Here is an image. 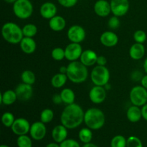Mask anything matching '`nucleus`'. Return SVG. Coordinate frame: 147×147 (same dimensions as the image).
<instances>
[{
  "label": "nucleus",
  "mask_w": 147,
  "mask_h": 147,
  "mask_svg": "<svg viewBox=\"0 0 147 147\" xmlns=\"http://www.w3.org/2000/svg\"><path fill=\"white\" fill-rule=\"evenodd\" d=\"M98 65H101V66H105L107 63V60H106V57L103 55L98 56L97 61H96Z\"/></svg>",
  "instance_id": "nucleus-40"
},
{
  "label": "nucleus",
  "mask_w": 147,
  "mask_h": 147,
  "mask_svg": "<svg viewBox=\"0 0 147 147\" xmlns=\"http://www.w3.org/2000/svg\"><path fill=\"white\" fill-rule=\"evenodd\" d=\"M146 34L143 30H137L134 34V39L136 42L143 44L146 40Z\"/></svg>",
  "instance_id": "nucleus-36"
},
{
  "label": "nucleus",
  "mask_w": 147,
  "mask_h": 147,
  "mask_svg": "<svg viewBox=\"0 0 147 147\" xmlns=\"http://www.w3.org/2000/svg\"><path fill=\"white\" fill-rule=\"evenodd\" d=\"M144 70L145 73L147 74V57L145 59L144 62Z\"/></svg>",
  "instance_id": "nucleus-47"
},
{
  "label": "nucleus",
  "mask_w": 147,
  "mask_h": 147,
  "mask_svg": "<svg viewBox=\"0 0 147 147\" xmlns=\"http://www.w3.org/2000/svg\"><path fill=\"white\" fill-rule=\"evenodd\" d=\"M83 53V49L80 43L71 42L65 48V58L70 62L76 61L80 58Z\"/></svg>",
  "instance_id": "nucleus-11"
},
{
  "label": "nucleus",
  "mask_w": 147,
  "mask_h": 147,
  "mask_svg": "<svg viewBox=\"0 0 147 147\" xmlns=\"http://www.w3.org/2000/svg\"><path fill=\"white\" fill-rule=\"evenodd\" d=\"M126 117L131 123H136L139 121L142 118V109L134 105L130 106L126 112Z\"/></svg>",
  "instance_id": "nucleus-24"
},
{
  "label": "nucleus",
  "mask_w": 147,
  "mask_h": 147,
  "mask_svg": "<svg viewBox=\"0 0 147 147\" xmlns=\"http://www.w3.org/2000/svg\"><path fill=\"white\" fill-rule=\"evenodd\" d=\"M57 7L53 3L47 1L42 4L40 7V12L42 17L47 20H50L57 14Z\"/></svg>",
  "instance_id": "nucleus-17"
},
{
  "label": "nucleus",
  "mask_w": 147,
  "mask_h": 147,
  "mask_svg": "<svg viewBox=\"0 0 147 147\" xmlns=\"http://www.w3.org/2000/svg\"><path fill=\"white\" fill-rule=\"evenodd\" d=\"M14 121H15L14 116L11 112H5L1 116V122L3 125L7 128L11 127Z\"/></svg>",
  "instance_id": "nucleus-31"
},
{
  "label": "nucleus",
  "mask_w": 147,
  "mask_h": 147,
  "mask_svg": "<svg viewBox=\"0 0 147 147\" xmlns=\"http://www.w3.org/2000/svg\"><path fill=\"white\" fill-rule=\"evenodd\" d=\"M90 78L95 86H105L110 79V72L106 66L97 65L90 73Z\"/></svg>",
  "instance_id": "nucleus-6"
},
{
  "label": "nucleus",
  "mask_w": 147,
  "mask_h": 147,
  "mask_svg": "<svg viewBox=\"0 0 147 147\" xmlns=\"http://www.w3.org/2000/svg\"><path fill=\"white\" fill-rule=\"evenodd\" d=\"M66 75L71 82L74 83H81L86 81L88 76L87 67L81 62H70L68 64Z\"/></svg>",
  "instance_id": "nucleus-2"
},
{
  "label": "nucleus",
  "mask_w": 147,
  "mask_h": 147,
  "mask_svg": "<svg viewBox=\"0 0 147 147\" xmlns=\"http://www.w3.org/2000/svg\"><path fill=\"white\" fill-rule=\"evenodd\" d=\"M67 38L71 42L80 43L86 37V30L80 25H73L67 30Z\"/></svg>",
  "instance_id": "nucleus-8"
},
{
  "label": "nucleus",
  "mask_w": 147,
  "mask_h": 147,
  "mask_svg": "<svg viewBox=\"0 0 147 147\" xmlns=\"http://www.w3.org/2000/svg\"><path fill=\"white\" fill-rule=\"evenodd\" d=\"M54 112L50 109H45L40 113V121L44 123H48L53 121Z\"/></svg>",
  "instance_id": "nucleus-30"
},
{
  "label": "nucleus",
  "mask_w": 147,
  "mask_h": 147,
  "mask_svg": "<svg viewBox=\"0 0 147 147\" xmlns=\"http://www.w3.org/2000/svg\"><path fill=\"white\" fill-rule=\"evenodd\" d=\"M85 112L81 106L76 103L67 105L60 116L61 124L67 129H73L78 127L84 121Z\"/></svg>",
  "instance_id": "nucleus-1"
},
{
  "label": "nucleus",
  "mask_w": 147,
  "mask_h": 147,
  "mask_svg": "<svg viewBox=\"0 0 147 147\" xmlns=\"http://www.w3.org/2000/svg\"><path fill=\"white\" fill-rule=\"evenodd\" d=\"M129 98L133 105L136 106H144L147 103V90L142 86H136L131 90Z\"/></svg>",
  "instance_id": "nucleus-7"
},
{
  "label": "nucleus",
  "mask_w": 147,
  "mask_h": 147,
  "mask_svg": "<svg viewBox=\"0 0 147 147\" xmlns=\"http://www.w3.org/2000/svg\"><path fill=\"white\" fill-rule=\"evenodd\" d=\"M100 43L107 47L116 46L119 42V37L117 34L111 31H106L101 34L100 37Z\"/></svg>",
  "instance_id": "nucleus-15"
},
{
  "label": "nucleus",
  "mask_w": 147,
  "mask_h": 147,
  "mask_svg": "<svg viewBox=\"0 0 147 147\" xmlns=\"http://www.w3.org/2000/svg\"><path fill=\"white\" fill-rule=\"evenodd\" d=\"M1 35L5 41L13 45L20 43L24 37L22 28L11 22L3 24L1 27Z\"/></svg>",
  "instance_id": "nucleus-4"
},
{
  "label": "nucleus",
  "mask_w": 147,
  "mask_h": 147,
  "mask_svg": "<svg viewBox=\"0 0 147 147\" xmlns=\"http://www.w3.org/2000/svg\"><path fill=\"white\" fill-rule=\"evenodd\" d=\"M110 4L111 12L119 17L124 16L129 9V0H111Z\"/></svg>",
  "instance_id": "nucleus-9"
},
{
  "label": "nucleus",
  "mask_w": 147,
  "mask_h": 147,
  "mask_svg": "<svg viewBox=\"0 0 147 147\" xmlns=\"http://www.w3.org/2000/svg\"><path fill=\"white\" fill-rule=\"evenodd\" d=\"M24 37H33L37 34V27L33 24H27L22 28Z\"/></svg>",
  "instance_id": "nucleus-29"
},
{
  "label": "nucleus",
  "mask_w": 147,
  "mask_h": 147,
  "mask_svg": "<svg viewBox=\"0 0 147 147\" xmlns=\"http://www.w3.org/2000/svg\"><path fill=\"white\" fill-rule=\"evenodd\" d=\"M53 101L55 104L59 105L61 103H63V100L60 94H55L53 97Z\"/></svg>",
  "instance_id": "nucleus-41"
},
{
  "label": "nucleus",
  "mask_w": 147,
  "mask_h": 147,
  "mask_svg": "<svg viewBox=\"0 0 147 147\" xmlns=\"http://www.w3.org/2000/svg\"><path fill=\"white\" fill-rule=\"evenodd\" d=\"M52 57L55 60L57 61H60L65 58V49L61 48V47H55L52 50L51 53Z\"/></svg>",
  "instance_id": "nucleus-34"
},
{
  "label": "nucleus",
  "mask_w": 147,
  "mask_h": 147,
  "mask_svg": "<svg viewBox=\"0 0 147 147\" xmlns=\"http://www.w3.org/2000/svg\"><path fill=\"white\" fill-rule=\"evenodd\" d=\"M106 90L104 86H95L89 92V98L96 104L102 103L106 98Z\"/></svg>",
  "instance_id": "nucleus-14"
},
{
  "label": "nucleus",
  "mask_w": 147,
  "mask_h": 147,
  "mask_svg": "<svg viewBox=\"0 0 147 147\" xmlns=\"http://www.w3.org/2000/svg\"><path fill=\"white\" fill-rule=\"evenodd\" d=\"M58 143H50L46 146V147H60V145L57 144Z\"/></svg>",
  "instance_id": "nucleus-45"
},
{
  "label": "nucleus",
  "mask_w": 147,
  "mask_h": 147,
  "mask_svg": "<svg viewBox=\"0 0 147 147\" xmlns=\"http://www.w3.org/2000/svg\"><path fill=\"white\" fill-rule=\"evenodd\" d=\"M30 122L24 118H18L15 119L11 129L13 133L17 136L26 135L30 132Z\"/></svg>",
  "instance_id": "nucleus-10"
},
{
  "label": "nucleus",
  "mask_w": 147,
  "mask_h": 147,
  "mask_svg": "<svg viewBox=\"0 0 147 147\" xmlns=\"http://www.w3.org/2000/svg\"><path fill=\"white\" fill-rule=\"evenodd\" d=\"M57 1L60 5L66 8L74 7L78 2V0H57Z\"/></svg>",
  "instance_id": "nucleus-39"
},
{
  "label": "nucleus",
  "mask_w": 147,
  "mask_h": 147,
  "mask_svg": "<svg viewBox=\"0 0 147 147\" xmlns=\"http://www.w3.org/2000/svg\"><path fill=\"white\" fill-rule=\"evenodd\" d=\"M60 147H80V144L77 141L74 140V139H65L63 141L62 143L60 144Z\"/></svg>",
  "instance_id": "nucleus-38"
},
{
  "label": "nucleus",
  "mask_w": 147,
  "mask_h": 147,
  "mask_svg": "<svg viewBox=\"0 0 147 147\" xmlns=\"http://www.w3.org/2000/svg\"><path fill=\"white\" fill-rule=\"evenodd\" d=\"M106 117L104 113L97 108H91L85 112L84 122L91 130H98L105 124Z\"/></svg>",
  "instance_id": "nucleus-3"
},
{
  "label": "nucleus",
  "mask_w": 147,
  "mask_h": 147,
  "mask_svg": "<svg viewBox=\"0 0 147 147\" xmlns=\"http://www.w3.org/2000/svg\"><path fill=\"white\" fill-rule=\"evenodd\" d=\"M62 100L64 103L67 105L74 103L76 99V95L74 91L70 88H64L60 93Z\"/></svg>",
  "instance_id": "nucleus-26"
},
{
  "label": "nucleus",
  "mask_w": 147,
  "mask_h": 147,
  "mask_svg": "<svg viewBox=\"0 0 147 147\" xmlns=\"http://www.w3.org/2000/svg\"><path fill=\"white\" fill-rule=\"evenodd\" d=\"M94 11L100 17H106L111 12V4L106 0H98L94 4Z\"/></svg>",
  "instance_id": "nucleus-16"
},
{
  "label": "nucleus",
  "mask_w": 147,
  "mask_h": 147,
  "mask_svg": "<svg viewBox=\"0 0 147 147\" xmlns=\"http://www.w3.org/2000/svg\"><path fill=\"white\" fill-rule=\"evenodd\" d=\"M142 118L147 121V103L142 106Z\"/></svg>",
  "instance_id": "nucleus-42"
},
{
  "label": "nucleus",
  "mask_w": 147,
  "mask_h": 147,
  "mask_svg": "<svg viewBox=\"0 0 147 147\" xmlns=\"http://www.w3.org/2000/svg\"><path fill=\"white\" fill-rule=\"evenodd\" d=\"M20 45L22 51L26 54H32L34 53L37 47L36 42L32 37H24L20 42Z\"/></svg>",
  "instance_id": "nucleus-19"
},
{
  "label": "nucleus",
  "mask_w": 147,
  "mask_h": 147,
  "mask_svg": "<svg viewBox=\"0 0 147 147\" xmlns=\"http://www.w3.org/2000/svg\"><path fill=\"white\" fill-rule=\"evenodd\" d=\"M126 138L121 135L115 136L111 142V147H126Z\"/></svg>",
  "instance_id": "nucleus-32"
},
{
  "label": "nucleus",
  "mask_w": 147,
  "mask_h": 147,
  "mask_svg": "<svg viewBox=\"0 0 147 147\" xmlns=\"http://www.w3.org/2000/svg\"><path fill=\"white\" fill-rule=\"evenodd\" d=\"M83 147H98L96 144L92 143H88V144H85V145H83Z\"/></svg>",
  "instance_id": "nucleus-46"
},
{
  "label": "nucleus",
  "mask_w": 147,
  "mask_h": 147,
  "mask_svg": "<svg viewBox=\"0 0 147 147\" xmlns=\"http://www.w3.org/2000/svg\"><path fill=\"white\" fill-rule=\"evenodd\" d=\"M78 137L80 142L84 144L90 143L93 139V133L91 129L89 128H83L79 131Z\"/></svg>",
  "instance_id": "nucleus-27"
},
{
  "label": "nucleus",
  "mask_w": 147,
  "mask_h": 147,
  "mask_svg": "<svg viewBox=\"0 0 147 147\" xmlns=\"http://www.w3.org/2000/svg\"><path fill=\"white\" fill-rule=\"evenodd\" d=\"M126 147H143L140 139L134 136H129L126 141Z\"/></svg>",
  "instance_id": "nucleus-35"
},
{
  "label": "nucleus",
  "mask_w": 147,
  "mask_h": 147,
  "mask_svg": "<svg viewBox=\"0 0 147 147\" xmlns=\"http://www.w3.org/2000/svg\"><path fill=\"white\" fill-rule=\"evenodd\" d=\"M98 55L94 51L91 50H86L83 51L80 56V62L86 67H90L96 64L97 61Z\"/></svg>",
  "instance_id": "nucleus-20"
},
{
  "label": "nucleus",
  "mask_w": 147,
  "mask_h": 147,
  "mask_svg": "<svg viewBox=\"0 0 147 147\" xmlns=\"http://www.w3.org/2000/svg\"><path fill=\"white\" fill-rule=\"evenodd\" d=\"M4 1H5V2L9 3V4H14L17 0H4Z\"/></svg>",
  "instance_id": "nucleus-48"
},
{
  "label": "nucleus",
  "mask_w": 147,
  "mask_h": 147,
  "mask_svg": "<svg viewBox=\"0 0 147 147\" xmlns=\"http://www.w3.org/2000/svg\"><path fill=\"white\" fill-rule=\"evenodd\" d=\"M108 25L111 29L116 30L120 26V20H119V17L117 16H113L111 17L108 22Z\"/></svg>",
  "instance_id": "nucleus-37"
},
{
  "label": "nucleus",
  "mask_w": 147,
  "mask_h": 147,
  "mask_svg": "<svg viewBox=\"0 0 147 147\" xmlns=\"http://www.w3.org/2000/svg\"><path fill=\"white\" fill-rule=\"evenodd\" d=\"M145 55V47L142 43L136 42L132 45L129 50V55L134 60H139L143 58Z\"/></svg>",
  "instance_id": "nucleus-21"
},
{
  "label": "nucleus",
  "mask_w": 147,
  "mask_h": 147,
  "mask_svg": "<svg viewBox=\"0 0 147 147\" xmlns=\"http://www.w3.org/2000/svg\"><path fill=\"white\" fill-rule=\"evenodd\" d=\"M13 11L17 18L26 20L33 12V6L30 0H17L13 4Z\"/></svg>",
  "instance_id": "nucleus-5"
},
{
  "label": "nucleus",
  "mask_w": 147,
  "mask_h": 147,
  "mask_svg": "<svg viewBox=\"0 0 147 147\" xmlns=\"http://www.w3.org/2000/svg\"><path fill=\"white\" fill-rule=\"evenodd\" d=\"M17 100V96L15 90H7L0 94V103L5 106L12 105Z\"/></svg>",
  "instance_id": "nucleus-23"
},
{
  "label": "nucleus",
  "mask_w": 147,
  "mask_h": 147,
  "mask_svg": "<svg viewBox=\"0 0 147 147\" xmlns=\"http://www.w3.org/2000/svg\"><path fill=\"white\" fill-rule=\"evenodd\" d=\"M68 79L67 75L63 73H57L51 79V84L55 88H60L63 87Z\"/></svg>",
  "instance_id": "nucleus-25"
},
{
  "label": "nucleus",
  "mask_w": 147,
  "mask_h": 147,
  "mask_svg": "<svg viewBox=\"0 0 147 147\" xmlns=\"http://www.w3.org/2000/svg\"><path fill=\"white\" fill-rule=\"evenodd\" d=\"M67 71V67L65 66H61L60 68V73H63V74H66Z\"/></svg>",
  "instance_id": "nucleus-44"
},
{
  "label": "nucleus",
  "mask_w": 147,
  "mask_h": 147,
  "mask_svg": "<svg viewBox=\"0 0 147 147\" xmlns=\"http://www.w3.org/2000/svg\"><path fill=\"white\" fill-rule=\"evenodd\" d=\"M21 79L22 83H26V84L32 85V86L36 80V77L34 73L31 70H24L21 74Z\"/></svg>",
  "instance_id": "nucleus-28"
},
{
  "label": "nucleus",
  "mask_w": 147,
  "mask_h": 147,
  "mask_svg": "<svg viewBox=\"0 0 147 147\" xmlns=\"http://www.w3.org/2000/svg\"><path fill=\"white\" fill-rule=\"evenodd\" d=\"M45 123L40 121H36L31 125L30 134L31 137L35 141H40L43 139L47 133Z\"/></svg>",
  "instance_id": "nucleus-12"
},
{
  "label": "nucleus",
  "mask_w": 147,
  "mask_h": 147,
  "mask_svg": "<svg viewBox=\"0 0 147 147\" xmlns=\"http://www.w3.org/2000/svg\"><path fill=\"white\" fill-rule=\"evenodd\" d=\"M0 147H9V146H7V145H4V144H3V145H1V146H0Z\"/></svg>",
  "instance_id": "nucleus-49"
},
{
  "label": "nucleus",
  "mask_w": 147,
  "mask_h": 147,
  "mask_svg": "<svg viewBox=\"0 0 147 147\" xmlns=\"http://www.w3.org/2000/svg\"><path fill=\"white\" fill-rule=\"evenodd\" d=\"M17 99L20 101H27L30 100L33 95V88L32 85L22 83L15 88Z\"/></svg>",
  "instance_id": "nucleus-13"
},
{
  "label": "nucleus",
  "mask_w": 147,
  "mask_h": 147,
  "mask_svg": "<svg viewBox=\"0 0 147 147\" xmlns=\"http://www.w3.org/2000/svg\"><path fill=\"white\" fill-rule=\"evenodd\" d=\"M141 84H142V86L144 88H145L147 90V74L146 76H143V78L141 80Z\"/></svg>",
  "instance_id": "nucleus-43"
},
{
  "label": "nucleus",
  "mask_w": 147,
  "mask_h": 147,
  "mask_svg": "<svg viewBox=\"0 0 147 147\" xmlns=\"http://www.w3.org/2000/svg\"><path fill=\"white\" fill-rule=\"evenodd\" d=\"M17 144L18 147H32V146L31 139L27 134L19 136L17 139Z\"/></svg>",
  "instance_id": "nucleus-33"
},
{
  "label": "nucleus",
  "mask_w": 147,
  "mask_h": 147,
  "mask_svg": "<svg viewBox=\"0 0 147 147\" xmlns=\"http://www.w3.org/2000/svg\"><path fill=\"white\" fill-rule=\"evenodd\" d=\"M66 21L61 16L56 15L51 18L49 21V27L55 32H60L65 29Z\"/></svg>",
  "instance_id": "nucleus-22"
},
{
  "label": "nucleus",
  "mask_w": 147,
  "mask_h": 147,
  "mask_svg": "<svg viewBox=\"0 0 147 147\" xmlns=\"http://www.w3.org/2000/svg\"><path fill=\"white\" fill-rule=\"evenodd\" d=\"M67 129L63 124L57 125L52 131V137L56 143H62L63 141L67 139Z\"/></svg>",
  "instance_id": "nucleus-18"
}]
</instances>
